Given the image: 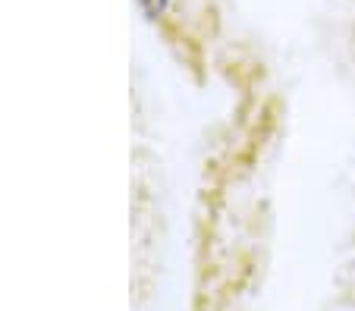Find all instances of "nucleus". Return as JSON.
<instances>
[{"instance_id":"nucleus-1","label":"nucleus","mask_w":355,"mask_h":311,"mask_svg":"<svg viewBox=\"0 0 355 311\" xmlns=\"http://www.w3.org/2000/svg\"><path fill=\"white\" fill-rule=\"evenodd\" d=\"M141 10H145L151 19H157V16H164V10H167V0H139Z\"/></svg>"}]
</instances>
